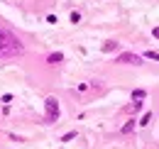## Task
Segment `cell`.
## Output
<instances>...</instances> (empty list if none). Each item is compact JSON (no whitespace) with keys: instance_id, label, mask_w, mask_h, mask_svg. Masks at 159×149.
Instances as JSON below:
<instances>
[{"instance_id":"1","label":"cell","mask_w":159,"mask_h":149,"mask_svg":"<svg viewBox=\"0 0 159 149\" xmlns=\"http://www.w3.org/2000/svg\"><path fill=\"white\" fill-rule=\"evenodd\" d=\"M44 112H47V122H57L59 120V100L54 95H49L44 100Z\"/></svg>"},{"instance_id":"2","label":"cell","mask_w":159,"mask_h":149,"mask_svg":"<svg viewBox=\"0 0 159 149\" xmlns=\"http://www.w3.org/2000/svg\"><path fill=\"white\" fill-rule=\"evenodd\" d=\"M115 61H118V64H132V66H139V64H142V56L132 54V52H125V54H120Z\"/></svg>"},{"instance_id":"3","label":"cell","mask_w":159,"mask_h":149,"mask_svg":"<svg viewBox=\"0 0 159 149\" xmlns=\"http://www.w3.org/2000/svg\"><path fill=\"white\" fill-rule=\"evenodd\" d=\"M47 61H49V64H61V61H64V54H61V52H52V54L47 56Z\"/></svg>"},{"instance_id":"4","label":"cell","mask_w":159,"mask_h":149,"mask_svg":"<svg viewBox=\"0 0 159 149\" xmlns=\"http://www.w3.org/2000/svg\"><path fill=\"white\" fill-rule=\"evenodd\" d=\"M115 49H118V42H113V39L103 44V52H115Z\"/></svg>"},{"instance_id":"5","label":"cell","mask_w":159,"mask_h":149,"mask_svg":"<svg viewBox=\"0 0 159 149\" xmlns=\"http://www.w3.org/2000/svg\"><path fill=\"white\" fill-rule=\"evenodd\" d=\"M149 120H152V112H144V115H142V120H139V125H142V127H147V125H149Z\"/></svg>"},{"instance_id":"6","label":"cell","mask_w":159,"mask_h":149,"mask_svg":"<svg viewBox=\"0 0 159 149\" xmlns=\"http://www.w3.org/2000/svg\"><path fill=\"white\" fill-rule=\"evenodd\" d=\"M132 130H135V120H130L127 125H122V132H125V134H130Z\"/></svg>"},{"instance_id":"7","label":"cell","mask_w":159,"mask_h":149,"mask_svg":"<svg viewBox=\"0 0 159 149\" xmlns=\"http://www.w3.org/2000/svg\"><path fill=\"white\" fill-rule=\"evenodd\" d=\"M144 91H135V93H132V100H144Z\"/></svg>"},{"instance_id":"8","label":"cell","mask_w":159,"mask_h":149,"mask_svg":"<svg viewBox=\"0 0 159 149\" xmlns=\"http://www.w3.org/2000/svg\"><path fill=\"white\" fill-rule=\"evenodd\" d=\"M5 37H7V32L0 29V54H2V47H5Z\"/></svg>"},{"instance_id":"9","label":"cell","mask_w":159,"mask_h":149,"mask_svg":"<svg viewBox=\"0 0 159 149\" xmlns=\"http://www.w3.org/2000/svg\"><path fill=\"white\" fill-rule=\"evenodd\" d=\"M74 137H76V132H69V134H64V137H61V142H69V139H74Z\"/></svg>"},{"instance_id":"10","label":"cell","mask_w":159,"mask_h":149,"mask_svg":"<svg viewBox=\"0 0 159 149\" xmlns=\"http://www.w3.org/2000/svg\"><path fill=\"white\" fill-rule=\"evenodd\" d=\"M144 56H147V59H154V61H159V54H157V52H147Z\"/></svg>"},{"instance_id":"11","label":"cell","mask_w":159,"mask_h":149,"mask_svg":"<svg viewBox=\"0 0 159 149\" xmlns=\"http://www.w3.org/2000/svg\"><path fill=\"white\" fill-rule=\"evenodd\" d=\"M152 34H154V37H157V39H159V27H157V29H154V32H152Z\"/></svg>"}]
</instances>
